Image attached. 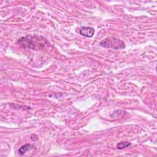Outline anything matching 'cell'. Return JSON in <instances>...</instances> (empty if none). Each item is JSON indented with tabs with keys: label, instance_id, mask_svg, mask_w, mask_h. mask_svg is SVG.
<instances>
[{
	"label": "cell",
	"instance_id": "1",
	"mask_svg": "<svg viewBox=\"0 0 157 157\" xmlns=\"http://www.w3.org/2000/svg\"><path fill=\"white\" fill-rule=\"evenodd\" d=\"M19 42L25 48L38 50L43 48L46 44V42H47V40L40 36H28L19 39Z\"/></svg>",
	"mask_w": 157,
	"mask_h": 157
},
{
	"label": "cell",
	"instance_id": "2",
	"mask_svg": "<svg viewBox=\"0 0 157 157\" xmlns=\"http://www.w3.org/2000/svg\"><path fill=\"white\" fill-rule=\"evenodd\" d=\"M100 45L104 48H113L115 50L123 49L125 48L124 42L115 37H109L103 39L100 42Z\"/></svg>",
	"mask_w": 157,
	"mask_h": 157
},
{
	"label": "cell",
	"instance_id": "3",
	"mask_svg": "<svg viewBox=\"0 0 157 157\" xmlns=\"http://www.w3.org/2000/svg\"><path fill=\"white\" fill-rule=\"evenodd\" d=\"M79 33L82 36H83L86 37H91L94 34V29L91 27L83 26L80 28Z\"/></svg>",
	"mask_w": 157,
	"mask_h": 157
},
{
	"label": "cell",
	"instance_id": "4",
	"mask_svg": "<svg viewBox=\"0 0 157 157\" xmlns=\"http://www.w3.org/2000/svg\"><path fill=\"white\" fill-rule=\"evenodd\" d=\"M33 145L31 144H25L20 147L18 149V153L20 155H23L26 151H29L31 148H33Z\"/></svg>",
	"mask_w": 157,
	"mask_h": 157
},
{
	"label": "cell",
	"instance_id": "5",
	"mask_svg": "<svg viewBox=\"0 0 157 157\" xmlns=\"http://www.w3.org/2000/svg\"><path fill=\"white\" fill-rule=\"evenodd\" d=\"M131 145V144L130 142H125V141L120 142L117 144V148L118 150H122V149H124V148H125L126 147H128Z\"/></svg>",
	"mask_w": 157,
	"mask_h": 157
},
{
	"label": "cell",
	"instance_id": "6",
	"mask_svg": "<svg viewBox=\"0 0 157 157\" xmlns=\"http://www.w3.org/2000/svg\"><path fill=\"white\" fill-rule=\"evenodd\" d=\"M31 139L33 141H35V140H37L38 139V136L36 135V134H32L31 136Z\"/></svg>",
	"mask_w": 157,
	"mask_h": 157
}]
</instances>
